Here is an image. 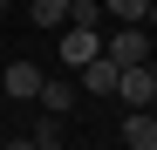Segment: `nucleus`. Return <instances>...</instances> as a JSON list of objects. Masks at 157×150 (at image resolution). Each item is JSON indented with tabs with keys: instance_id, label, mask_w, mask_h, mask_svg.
Here are the masks:
<instances>
[{
	"instance_id": "nucleus-10",
	"label": "nucleus",
	"mask_w": 157,
	"mask_h": 150,
	"mask_svg": "<svg viewBox=\"0 0 157 150\" xmlns=\"http://www.w3.org/2000/svg\"><path fill=\"white\" fill-rule=\"evenodd\" d=\"M28 143H34V150H68V143H62V116H34Z\"/></svg>"
},
{
	"instance_id": "nucleus-15",
	"label": "nucleus",
	"mask_w": 157,
	"mask_h": 150,
	"mask_svg": "<svg viewBox=\"0 0 157 150\" xmlns=\"http://www.w3.org/2000/svg\"><path fill=\"white\" fill-rule=\"evenodd\" d=\"M0 103H7V96H0Z\"/></svg>"
},
{
	"instance_id": "nucleus-11",
	"label": "nucleus",
	"mask_w": 157,
	"mask_h": 150,
	"mask_svg": "<svg viewBox=\"0 0 157 150\" xmlns=\"http://www.w3.org/2000/svg\"><path fill=\"white\" fill-rule=\"evenodd\" d=\"M0 150H34V143H28V137H7V143H0Z\"/></svg>"
},
{
	"instance_id": "nucleus-13",
	"label": "nucleus",
	"mask_w": 157,
	"mask_h": 150,
	"mask_svg": "<svg viewBox=\"0 0 157 150\" xmlns=\"http://www.w3.org/2000/svg\"><path fill=\"white\" fill-rule=\"evenodd\" d=\"M7 7H14V0H0V14H7Z\"/></svg>"
},
{
	"instance_id": "nucleus-4",
	"label": "nucleus",
	"mask_w": 157,
	"mask_h": 150,
	"mask_svg": "<svg viewBox=\"0 0 157 150\" xmlns=\"http://www.w3.org/2000/svg\"><path fill=\"white\" fill-rule=\"evenodd\" d=\"M55 55H62V62H68V75H75L82 62H96V55H102V34H96V28H62V48H55Z\"/></svg>"
},
{
	"instance_id": "nucleus-5",
	"label": "nucleus",
	"mask_w": 157,
	"mask_h": 150,
	"mask_svg": "<svg viewBox=\"0 0 157 150\" xmlns=\"http://www.w3.org/2000/svg\"><path fill=\"white\" fill-rule=\"evenodd\" d=\"M123 143L130 150H157V109H123Z\"/></svg>"
},
{
	"instance_id": "nucleus-1",
	"label": "nucleus",
	"mask_w": 157,
	"mask_h": 150,
	"mask_svg": "<svg viewBox=\"0 0 157 150\" xmlns=\"http://www.w3.org/2000/svg\"><path fill=\"white\" fill-rule=\"evenodd\" d=\"M102 55H109L116 68H130V62H150V55H157V34H150V28H116L109 41H102Z\"/></svg>"
},
{
	"instance_id": "nucleus-8",
	"label": "nucleus",
	"mask_w": 157,
	"mask_h": 150,
	"mask_svg": "<svg viewBox=\"0 0 157 150\" xmlns=\"http://www.w3.org/2000/svg\"><path fill=\"white\" fill-rule=\"evenodd\" d=\"M102 14H109L116 28H144V14H150V0H102Z\"/></svg>"
},
{
	"instance_id": "nucleus-9",
	"label": "nucleus",
	"mask_w": 157,
	"mask_h": 150,
	"mask_svg": "<svg viewBox=\"0 0 157 150\" xmlns=\"http://www.w3.org/2000/svg\"><path fill=\"white\" fill-rule=\"evenodd\" d=\"M28 21L34 28H68V0H28Z\"/></svg>"
},
{
	"instance_id": "nucleus-2",
	"label": "nucleus",
	"mask_w": 157,
	"mask_h": 150,
	"mask_svg": "<svg viewBox=\"0 0 157 150\" xmlns=\"http://www.w3.org/2000/svg\"><path fill=\"white\" fill-rule=\"evenodd\" d=\"M150 89H157V55H150V62H130V68L116 75L123 109H150Z\"/></svg>"
},
{
	"instance_id": "nucleus-6",
	"label": "nucleus",
	"mask_w": 157,
	"mask_h": 150,
	"mask_svg": "<svg viewBox=\"0 0 157 150\" xmlns=\"http://www.w3.org/2000/svg\"><path fill=\"white\" fill-rule=\"evenodd\" d=\"M75 75H82V89H89V96H116V75H123V68H116L109 55H96V62H82Z\"/></svg>"
},
{
	"instance_id": "nucleus-12",
	"label": "nucleus",
	"mask_w": 157,
	"mask_h": 150,
	"mask_svg": "<svg viewBox=\"0 0 157 150\" xmlns=\"http://www.w3.org/2000/svg\"><path fill=\"white\" fill-rule=\"evenodd\" d=\"M144 28H150V34H157V0H150V14H144Z\"/></svg>"
},
{
	"instance_id": "nucleus-7",
	"label": "nucleus",
	"mask_w": 157,
	"mask_h": 150,
	"mask_svg": "<svg viewBox=\"0 0 157 150\" xmlns=\"http://www.w3.org/2000/svg\"><path fill=\"white\" fill-rule=\"evenodd\" d=\"M34 103H41V116H68L75 109V82H62V75L48 82V75H41V96H34Z\"/></svg>"
},
{
	"instance_id": "nucleus-14",
	"label": "nucleus",
	"mask_w": 157,
	"mask_h": 150,
	"mask_svg": "<svg viewBox=\"0 0 157 150\" xmlns=\"http://www.w3.org/2000/svg\"><path fill=\"white\" fill-rule=\"evenodd\" d=\"M0 143H7V130H0Z\"/></svg>"
},
{
	"instance_id": "nucleus-3",
	"label": "nucleus",
	"mask_w": 157,
	"mask_h": 150,
	"mask_svg": "<svg viewBox=\"0 0 157 150\" xmlns=\"http://www.w3.org/2000/svg\"><path fill=\"white\" fill-rule=\"evenodd\" d=\"M0 96H7V103H34L41 96V68L21 55V62H7V75H0Z\"/></svg>"
}]
</instances>
